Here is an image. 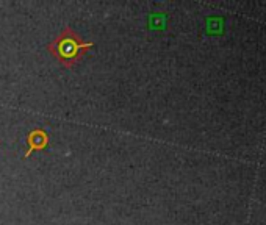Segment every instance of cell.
I'll list each match as a JSON object with an SVG mask.
<instances>
[{
    "label": "cell",
    "instance_id": "cell-1",
    "mask_svg": "<svg viewBox=\"0 0 266 225\" xmlns=\"http://www.w3.org/2000/svg\"><path fill=\"white\" fill-rule=\"evenodd\" d=\"M93 47V43H85L82 36L70 27H64L63 31L47 46L49 52L67 69L75 66Z\"/></svg>",
    "mask_w": 266,
    "mask_h": 225
},
{
    "label": "cell",
    "instance_id": "cell-2",
    "mask_svg": "<svg viewBox=\"0 0 266 225\" xmlns=\"http://www.w3.org/2000/svg\"><path fill=\"white\" fill-rule=\"evenodd\" d=\"M49 144V135H47V131L43 130V128H34L31 130L28 136H27V152H25V158L30 157L34 150H43L46 148Z\"/></svg>",
    "mask_w": 266,
    "mask_h": 225
}]
</instances>
